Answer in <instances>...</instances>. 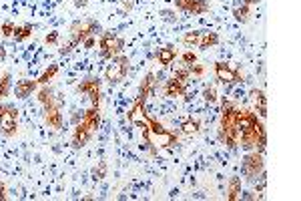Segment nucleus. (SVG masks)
<instances>
[{"instance_id": "obj_11", "label": "nucleus", "mask_w": 301, "mask_h": 201, "mask_svg": "<svg viewBox=\"0 0 301 201\" xmlns=\"http://www.w3.org/2000/svg\"><path fill=\"white\" fill-rule=\"evenodd\" d=\"M175 6L179 10L191 12V14H205L211 8L207 0H175Z\"/></svg>"}, {"instance_id": "obj_22", "label": "nucleus", "mask_w": 301, "mask_h": 201, "mask_svg": "<svg viewBox=\"0 0 301 201\" xmlns=\"http://www.w3.org/2000/svg\"><path fill=\"white\" fill-rule=\"evenodd\" d=\"M175 59H177V50L173 46H165V48H161L159 53H157V63L163 65V67L171 65Z\"/></svg>"}, {"instance_id": "obj_21", "label": "nucleus", "mask_w": 301, "mask_h": 201, "mask_svg": "<svg viewBox=\"0 0 301 201\" xmlns=\"http://www.w3.org/2000/svg\"><path fill=\"white\" fill-rule=\"evenodd\" d=\"M219 44V34L217 32H213V30H209V32H201V38H199V48H203V50H207V48H213V46H217Z\"/></svg>"}, {"instance_id": "obj_38", "label": "nucleus", "mask_w": 301, "mask_h": 201, "mask_svg": "<svg viewBox=\"0 0 301 201\" xmlns=\"http://www.w3.org/2000/svg\"><path fill=\"white\" fill-rule=\"evenodd\" d=\"M82 46H84V48H92V46H94V34H92V36H88V38L82 42Z\"/></svg>"}, {"instance_id": "obj_43", "label": "nucleus", "mask_w": 301, "mask_h": 201, "mask_svg": "<svg viewBox=\"0 0 301 201\" xmlns=\"http://www.w3.org/2000/svg\"><path fill=\"white\" fill-rule=\"evenodd\" d=\"M0 199H4V193H2V185H0Z\"/></svg>"}, {"instance_id": "obj_19", "label": "nucleus", "mask_w": 301, "mask_h": 201, "mask_svg": "<svg viewBox=\"0 0 301 201\" xmlns=\"http://www.w3.org/2000/svg\"><path fill=\"white\" fill-rule=\"evenodd\" d=\"M84 125H88L92 131H96L98 127H100V109L98 107H90L88 111H84V115H82V119H80Z\"/></svg>"}, {"instance_id": "obj_23", "label": "nucleus", "mask_w": 301, "mask_h": 201, "mask_svg": "<svg viewBox=\"0 0 301 201\" xmlns=\"http://www.w3.org/2000/svg\"><path fill=\"white\" fill-rule=\"evenodd\" d=\"M239 195H241V179L239 177H231L229 179V189H227V199L235 201V199H239Z\"/></svg>"}, {"instance_id": "obj_32", "label": "nucleus", "mask_w": 301, "mask_h": 201, "mask_svg": "<svg viewBox=\"0 0 301 201\" xmlns=\"http://www.w3.org/2000/svg\"><path fill=\"white\" fill-rule=\"evenodd\" d=\"M14 28H16V26H14L12 20H4V22H2V28H0V32H2L4 38H10V36L14 34Z\"/></svg>"}, {"instance_id": "obj_8", "label": "nucleus", "mask_w": 301, "mask_h": 201, "mask_svg": "<svg viewBox=\"0 0 301 201\" xmlns=\"http://www.w3.org/2000/svg\"><path fill=\"white\" fill-rule=\"evenodd\" d=\"M143 119H145V127L153 133L155 137H159L161 139V147H173V145H177V135H173L171 131H167L161 123H157L155 119H149L145 113H143Z\"/></svg>"}, {"instance_id": "obj_31", "label": "nucleus", "mask_w": 301, "mask_h": 201, "mask_svg": "<svg viewBox=\"0 0 301 201\" xmlns=\"http://www.w3.org/2000/svg\"><path fill=\"white\" fill-rule=\"evenodd\" d=\"M10 93V73H4L2 79H0V99L8 97Z\"/></svg>"}, {"instance_id": "obj_16", "label": "nucleus", "mask_w": 301, "mask_h": 201, "mask_svg": "<svg viewBox=\"0 0 301 201\" xmlns=\"http://www.w3.org/2000/svg\"><path fill=\"white\" fill-rule=\"evenodd\" d=\"M44 121H46V125L50 127V129H63V113H61V109L59 107H46L44 109Z\"/></svg>"}, {"instance_id": "obj_35", "label": "nucleus", "mask_w": 301, "mask_h": 201, "mask_svg": "<svg viewBox=\"0 0 301 201\" xmlns=\"http://www.w3.org/2000/svg\"><path fill=\"white\" fill-rule=\"evenodd\" d=\"M161 18L165 20V22H177V12L175 10H161Z\"/></svg>"}, {"instance_id": "obj_27", "label": "nucleus", "mask_w": 301, "mask_h": 201, "mask_svg": "<svg viewBox=\"0 0 301 201\" xmlns=\"http://www.w3.org/2000/svg\"><path fill=\"white\" fill-rule=\"evenodd\" d=\"M57 73H59V65H48V69H44V73L36 79V83L38 85H48V81L53 79Z\"/></svg>"}, {"instance_id": "obj_20", "label": "nucleus", "mask_w": 301, "mask_h": 201, "mask_svg": "<svg viewBox=\"0 0 301 201\" xmlns=\"http://www.w3.org/2000/svg\"><path fill=\"white\" fill-rule=\"evenodd\" d=\"M38 100L44 105V109H46V107H59V100H57V97H55V91L50 89V87H46V85L38 91Z\"/></svg>"}, {"instance_id": "obj_26", "label": "nucleus", "mask_w": 301, "mask_h": 201, "mask_svg": "<svg viewBox=\"0 0 301 201\" xmlns=\"http://www.w3.org/2000/svg\"><path fill=\"white\" fill-rule=\"evenodd\" d=\"M14 38H16V42H22V40H26L28 36H32V24H22V26H16L14 28V34H12Z\"/></svg>"}, {"instance_id": "obj_4", "label": "nucleus", "mask_w": 301, "mask_h": 201, "mask_svg": "<svg viewBox=\"0 0 301 201\" xmlns=\"http://www.w3.org/2000/svg\"><path fill=\"white\" fill-rule=\"evenodd\" d=\"M98 48H100V57L111 61L113 57L123 55L125 40H123V36H119L115 32H105L103 36H100V40H98Z\"/></svg>"}, {"instance_id": "obj_9", "label": "nucleus", "mask_w": 301, "mask_h": 201, "mask_svg": "<svg viewBox=\"0 0 301 201\" xmlns=\"http://www.w3.org/2000/svg\"><path fill=\"white\" fill-rule=\"evenodd\" d=\"M76 91L78 93H86L90 97V103L94 107L100 105V81L96 77H86L82 83L76 85Z\"/></svg>"}, {"instance_id": "obj_17", "label": "nucleus", "mask_w": 301, "mask_h": 201, "mask_svg": "<svg viewBox=\"0 0 301 201\" xmlns=\"http://www.w3.org/2000/svg\"><path fill=\"white\" fill-rule=\"evenodd\" d=\"M163 93H165V97H169V99L183 97V95L187 93V83H181V81H177V79H169V81L165 83V87H163Z\"/></svg>"}, {"instance_id": "obj_7", "label": "nucleus", "mask_w": 301, "mask_h": 201, "mask_svg": "<svg viewBox=\"0 0 301 201\" xmlns=\"http://www.w3.org/2000/svg\"><path fill=\"white\" fill-rule=\"evenodd\" d=\"M263 153L259 151H251L243 157V163H241V171L243 175L249 179V181H255L257 175H263Z\"/></svg>"}, {"instance_id": "obj_6", "label": "nucleus", "mask_w": 301, "mask_h": 201, "mask_svg": "<svg viewBox=\"0 0 301 201\" xmlns=\"http://www.w3.org/2000/svg\"><path fill=\"white\" fill-rule=\"evenodd\" d=\"M129 73V57L125 55H117L111 59V63L105 69V77L111 85H119Z\"/></svg>"}, {"instance_id": "obj_42", "label": "nucleus", "mask_w": 301, "mask_h": 201, "mask_svg": "<svg viewBox=\"0 0 301 201\" xmlns=\"http://www.w3.org/2000/svg\"><path fill=\"white\" fill-rule=\"evenodd\" d=\"M259 2H261V0H245V4H249V6L251 4H259Z\"/></svg>"}, {"instance_id": "obj_39", "label": "nucleus", "mask_w": 301, "mask_h": 201, "mask_svg": "<svg viewBox=\"0 0 301 201\" xmlns=\"http://www.w3.org/2000/svg\"><path fill=\"white\" fill-rule=\"evenodd\" d=\"M73 2H75L76 8H84V6L88 4V0H73Z\"/></svg>"}, {"instance_id": "obj_29", "label": "nucleus", "mask_w": 301, "mask_h": 201, "mask_svg": "<svg viewBox=\"0 0 301 201\" xmlns=\"http://www.w3.org/2000/svg\"><path fill=\"white\" fill-rule=\"evenodd\" d=\"M233 16H235V20H237V22L245 24V22L249 20V16H251V12H249V4H241L239 8H235V10H233Z\"/></svg>"}, {"instance_id": "obj_15", "label": "nucleus", "mask_w": 301, "mask_h": 201, "mask_svg": "<svg viewBox=\"0 0 301 201\" xmlns=\"http://www.w3.org/2000/svg\"><path fill=\"white\" fill-rule=\"evenodd\" d=\"M155 73H147L143 83H141V89H139V103H143V100H147L150 95H153L155 87H157V81H155Z\"/></svg>"}, {"instance_id": "obj_34", "label": "nucleus", "mask_w": 301, "mask_h": 201, "mask_svg": "<svg viewBox=\"0 0 301 201\" xmlns=\"http://www.w3.org/2000/svg\"><path fill=\"white\" fill-rule=\"evenodd\" d=\"M181 59H183L185 67H191V65H195V63H197V55L193 53V50H187V53H183V55H181Z\"/></svg>"}, {"instance_id": "obj_36", "label": "nucleus", "mask_w": 301, "mask_h": 201, "mask_svg": "<svg viewBox=\"0 0 301 201\" xmlns=\"http://www.w3.org/2000/svg\"><path fill=\"white\" fill-rule=\"evenodd\" d=\"M187 69H189V73H191L193 77H203V73H205V69L201 67V65H197V63L191 65V67H187Z\"/></svg>"}, {"instance_id": "obj_37", "label": "nucleus", "mask_w": 301, "mask_h": 201, "mask_svg": "<svg viewBox=\"0 0 301 201\" xmlns=\"http://www.w3.org/2000/svg\"><path fill=\"white\" fill-rule=\"evenodd\" d=\"M44 42H46V44H57V42H59V32H57V30L48 32L46 38H44Z\"/></svg>"}, {"instance_id": "obj_33", "label": "nucleus", "mask_w": 301, "mask_h": 201, "mask_svg": "<svg viewBox=\"0 0 301 201\" xmlns=\"http://www.w3.org/2000/svg\"><path fill=\"white\" fill-rule=\"evenodd\" d=\"M173 79H177V81H181V83H189L191 73H189V69H187V67H183V69H177V71H175Z\"/></svg>"}, {"instance_id": "obj_1", "label": "nucleus", "mask_w": 301, "mask_h": 201, "mask_svg": "<svg viewBox=\"0 0 301 201\" xmlns=\"http://www.w3.org/2000/svg\"><path fill=\"white\" fill-rule=\"evenodd\" d=\"M219 141L221 145L235 149L239 145V129H237V105L231 100H223V113L219 123Z\"/></svg>"}, {"instance_id": "obj_10", "label": "nucleus", "mask_w": 301, "mask_h": 201, "mask_svg": "<svg viewBox=\"0 0 301 201\" xmlns=\"http://www.w3.org/2000/svg\"><path fill=\"white\" fill-rule=\"evenodd\" d=\"M215 77H217V81H221L225 85H233V83H239L243 79L241 71L233 69L227 63H215Z\"/></svg>"}, {"instance_id": "obj_13", "label": "nucleus", "mask_w": 301, "mask_h": 201, "mask_svg": "<svg viewBox=\"0 0 301 201\" xmlns=\"http://www.w3.org/2000/svg\"><path fill=\"white\" fill-rule=\"evenodd\" d=\"M257 121H259L257 113H253L251 109H237V129H239V133L251 129Z\"/></svg>"}, {"instance_id": "obj_24", "label": "nucleus", "mask_w": 301, "mask_h": 201, "mask_svg": "<svg viewBox=\"0 0 301 201\" xmlns=\"http://www.w3.org/2000/svg\"><path fill=\"white\" fill-rule=\"evenodd\" d=\"M181 129H183V133H185V135H193V133H197V131L201 129V119H197V117H189V119L181 125Z\"/></svg>"}, {"instance_id": "obj_5", "label": "nucleus", "mask_w": 301, "mask_h": 201, "mask_svg": "<svg viewBox=\"0 0 301 201\" xmlns=\"http://www.w3.org/2000/svg\"><path fill=\"white\" fill-rule=\"evenodd\" d=\"M18 129V111L14 105H0V135L14 137Z\"/></svg>"}, {"instance_id": "obj_18", "label": "nucleus", "mask_w": 301, "mask_h": 201, "mask_svg": "<svg viewBox=\"0 0 301 201\" xmlns=\"http://www.w3.org/2000/svg\"><path fill=\"white\" fill-rule=\"evenodd\" d=\"M36 87H38V83H36V81L22 79V81H18V83H16V87H14V95H16V99H28V97L36 91Z\"/></svg>"}, {"instance_id": "obj_28", "label": "nucleus", "mask_w": 301, "mask_h": 201, "mask_svg": "<svg viewBox=\"0 0 301 201\" xmlns=\"http://www.w3.org/2000/svg\"><path fill=\"white\" fill-rule=\"evenodd\" d=\"M199 38H201V32H199V30H189V32L183 34V44H185L187 48H193V46L199 44Z\"/></svg>"}, {"instance_id": "obj_2", "label": "nucleus", "mask_w": 301, "mask_h": 201, "mask_svg": "<svg viewBox=\"0 0 301 201\" xmlns=\"http://www.w3.org/2000/svg\"><path fill=\"white\" fill-rule=\"evenodd\" d=\"M96 32V22L94 20H82V22H75L71 26V40L61 48V55H71L73 48H76L78 44H82L88 36H92Z\"/></svg>"}, {"instance_id": "obj_14", "label": "nucleus", "mask_w": 301, "mask_h": 201, "mask_svg": "<svg viewBox=\"0 0 301 201\" xmlns=\"http://www.w3.org/2000/svg\"><path fill=\"white\" fill-rule=\"evenodd\" d=\"M249 99H251V103L255 105V111L259 113V117L265 119L267 117V97H265V93L261 89H253L249 93Z\"/></svg>"}, {"instance_id": "obj_3", "label": "nucleus", "mask_w": 301, "mask_h": 201, "mask_svg": "<svg viewBox=\"0 0 301 201\" xmlns=\"http://www.w3.org/2000/svg\"><path fill=\"white\" fill-rule=\"evenodd\" d=\"M239 143L245 151H253V149H259V153L265 151V143H267V133H265V127L261 121H257L251 129L247 131H241L239 133Z\"/></svg>"}, {"instance_id": "obj_25", "label": "nucleus", "mask_w": 301, "mask_h": 201, "mask_svg": "<svg viewBox=\"0 0 301 201\" xmlns=\"http://www.w3.org/2000/svg\"><path fill=\"white\" fill-rule=\"evenodd\" d=\"M107 171H109L107 161H98V163L92 167V179H94V181H103V179L107 177Z\"/></svg>"}, {"instance_id": "obj_41", "label": "nucleus", "mask_w": 301, "mask_h": 201, "mask_svg": "<svg viewBox=\"0 0 301 201\" xmlns=\"http://www.w3.org/2000/svg\"><path fill=\"white\" fill-rule=\"evenodd\" d=\"M133 8V2H123V10H131Z\"/></svg>"}, {"instance_id": "obj_12", "label": "nucleus", "mask_w": 301, "mask_h": 201, "mask_svg": "<svg viewBox=\"0 0 301 201\" xmlns=\"http://www.w3.org/2000/svg\"><path fill=\"white\" fill-rule=\"evenodd\" d=\"M92 133H94V131H92L88 125H84L82 121H80V123H76L75 133H73V147H75V149H82V147L90 141Z\"/></svg>"}, {"instance_id": "obj_30", "label": "nucleus", "mask_w": 301, "mask_h": 201, "mask_svg": "<svg viewBox=\"0 0 301 201\" xmlns=\"http://www.w3.org/2000/svg\"><path fill=\"white\" fill-rule=\"evenodd\" d=\"M217 89H215V85H209V87H205V91H203V100L205 103H209V105H213V103H217Z\"/></svg>"}, {"instance_id": "obj_40", "label": "nucleus", "mask_w": 301, "mask_h": 201, "mask_svg": "<svg viewBox=\"0 0 301 201\" xmlns=\"http://www.w3.org/2000/svg\"><path fill=\"white\" fill-rule=\"evenodd\" d=\"M6 59V50H4V46H0V61H4Z\"/></svg>"}]
</instances>
